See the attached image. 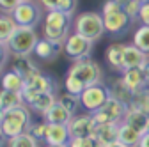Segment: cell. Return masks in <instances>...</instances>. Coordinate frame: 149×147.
Here are the masks:
<instances>
[{"mask_svg":"<svg viewBox=\"0 0 149 147\" xmlns=\"http://www.w3.org/2000/svg\"><path fill=\"white\" fill-rule=\"evenodd\" d=\"M30 126H32V119H30L29 105H20V106H14V108H9L6 112H2L0 131H2L4 140L14 138L18 135L29 131Z\"/></svg>","mask_w":149,"mask_h":147,"instance_id":"cell-1","label":"cell"},{"mask_svg":"<svg viewBox=\"0 0 149 147\" xmlns=\"http://www.w3.org/2000/svg\"><path fill=\"white\" fill-rule=\"evenodd\" d=\"M71 30H73V16H69L59 9L46 11L45 20H43V37H46L50 41L66 43Z\"/></svg>","mask_w":149,"mask_h":147,"instance_id":"cell-2","label":"cell"},{"mask_svg":"<svg viewBox=\"0 0 149 147\" xmlns=\"http://www.w3.org/2000/svg\"><path fill=\"white\" fill-rule=\"evenodd\" d=\"M101 16H103V21H105V30L110 35H114V37L124 35L130 30V25L133 23L130 20V16L126 14L123 4L116 2V0H107L103 4Z\"/></svg>","mask_w":149,"mask_h":147,"instance_id":"cell-3","label":"cell"},{"mask_svg":"<svg viewBox=\"0 0 149 147\" xmlns=\"http://www.w3.org/2000/svg\"><path fill=\"white\" fill-rule=\"evenodd\" d=\"M73 32H77L84 37L91 39V41H98L103 37L105 30V21L101 12H94V11H87L82 14H77V18L73 20Z\"/></svg>","mask_w":149,"mask_h":147,"instance_id":"cell-4","label":"cell"},{"mask_svg":"<svg viewBox=\"0 0 149 147\" xmlns=\"http://www.w3.org/2000/svg\"><path fill=\"white\" fill-rule=\"evenodd\" d=\"M11 14H13V18L16 20V23L20 27L36 28L45 20L46 12H43V6L37 2V0H23Z\"/></svg>","mask_w":149,"mask_h":147,"instance_id":"cell-5","label":"cell"},{"mask_svg":"<svg viewBox=\"0 0 149 147\" xmlns=\"http://www.w3.org/2000/svg\"><path fill=\"white\" fill-rule=\"evenodd\" d=\"M59 85L57 80L50 75H45V73H37L32 78H29L25 82V89H23V101L25 105H30L39 94L43 92H57Z\"/></svg>","mask_w":149,"mask_h":147,"instance_id":"cell-6","label":"cell"},{"mask_svg":"<svg viewBox=\"0 0 149 147\" xmlns=\"http://www.w3.org/2000/svg\"><path fill=\"white\" fill-rule=\"evenodd\" d=\"M68 73L73 75L74 78H78L85 87L100 83L103 80V69H101V66L96 60H92L91 57L89 59H82V60H74L73 66L68 69Z\"/></svg>","mask_w":149,"mask_h":147,"instance_id":"cell-7","label":"cell"},{"mask_svg":"<svg viewBox=\"0 0 149 147\" xmlns=\"http://www.w3.org/2000/svg\"><path fill=\"white\" fill-rule=\"evenodd\" d=\"M39 41L36 28L30 27H18L11 41L7 43V48L13 55H30L34 53V48Z\"/></svg>","mask_w":149,"mask_h":147,"instance_id":"cell-8","label":"cell"},{"mask_svg":"<svg viewBox=\"0 0 149 147\" xmlns=\"http://www.w3.org/2000/svg\"><path fill=\"white\" fill-rule=\"evenodd\" d=\"M110 96H112L110 94V87L105 85L103 82L94 83V85H89L82 92V96H80L82 108L85 110V112H89V114H94L96 110H100L110 99Z\"/></svg>","mask_w":149,"mask_h":147,"instance_id":"cell-9","label":"cell"},{"mask_svg":"<svg viewBox=\"0 0 149 147\" xmlns=\"http://www.w3.org/2000/svg\"><path fill=\"white\" fill-rule=\"evenodd\" d=\"M128 108L130 106L126 103H123V101L110 96V99L100 110H96V112L92 114V117H94V121L98 124H114V122L121 124L124 121V115L128 112Z\"/></svg>","mask_w":149,"mask_h":147,"instance_id":"cell-10","label":"cell"},{"mask_svg":"<svg viewBox=\"0 0 149 147\" xmlns=\"http://www.w3.org/2000/svg\"><path fill=\"white\" fill-rule=\"evenodd\" d=\"M94 50V41H91L84 35L71 32L69 37L64 43V51L71 60H82V59H89Z\"/></svg>","mask_w":149,"mask_h":147,"instance_id":"cell-11","label":"cell"},{"mask_svg":"<svg viewBox=\"0 0 149 147\" xmlns=\"http://www.w3.org/2000/svg\"><path fill=\"white\" fill-rule=\"evenodd\" d=\"M71 138H87L92 137L96 138V131H98V122L94 121L92 114H77L73 115V119L68 124Z\"/></svg>","mask_w":149,"mask_h":147,"instance_id":"cell-12","label":"cell"},{"mask_svg":"<svg viewBox=\"0 0 149 147\" xmlns=\"http://www.w3.org/2000/svg\"><path fill=\"white\" fill-rule=\"evenodd\" d=\"M64 50V43L61 41H50L46 37L39 39L34 48V57L37 60H43V62H50L55 60L61 55V51Z\"/></svg>","mask_w":149,"mask_h":147,"instance_id":"cell-13","label":"cell"},{"mask_svg":"<svg viewBox=\"0 0 149 147\" xmlns=\"http://www.w3.org/2000/svg\"><path fill=\"white\" fill-rule=\"evenodd\" d=\"M11 67L16 71V73H20V75L25 78V82L29 78H32L34 75H37V73H41L39 66H37L29 55H14L13 57V62H11Z\"/></svg>","mask_w":149,"mask_h":147,"instance_id":"cell-14","label":"cell"},{"mask_svg":"<svg viewBox=\"0 0 149 147\" xmlns=\"http://www.w3.org/2000/svg\"><path fill=\"white\" fill-rule=\"evenodd\" d=\"M71 140V133L68 124H48L46 126V135H45V142L48 145H62V144H69Z\"/></svg>","mask_w":149,"mask_h":147,"instance_id":"cell-15","label":"cell"},{"mask_svg":"<svg viewBox=\"0 0 149 147\" xmlns=\"http://www.w3.org/2000/svg\"><path fill=\"white\" fill-rule=\"evenodd\" d=\"M123 122H126L128 126H132L133 130H137L140 135H144V133L149 131V114L142 112V110L128 108V112H126Z\"/></svg>","mask_w":149,"mask_h":147,"instance_id":"cell-16","label":"cell"},{"mask_svg":"<svg viewBox=\"0 0 149 147\" xmlns=\"http://www.w3.org/2000/svg\"><path fill=\"white\" fill-rule=\"evenodd\" d=\"M123 83L132 90V92H137V90L144 89V87H149L147 85V80H146V75L142 67H132V69H126L123 73Z\"/></svg>","mask_w":149,"mask_h":147,"instance_id":"cell-17","label":"cell"},{"mask_svg":"<svg viewBox=\"0 0 149 147\" xmlns=\"http://www.w3.org/2000/svg\"><path fill=\"white\" fill-rule=\"evenodd\" d=\"M147 59H149V55H146L135 44H126L124 57H123V67H124V71L126 69H132V67H142Z\"/></svg>","mask_w":149,"mask_h":147,"instance_id":"cell-18","label":"cell"},{"mask_svg":"<svg viewBox=\"0 0 149 147\" xmlns=\"http://www.w3.org/2000/svg\"><path fill=\"white\" fill-rule=\"evenodd\" d=\"M43 119H45V122H48V124H69V121L73 119V115H71V112L61 103V101H57L55 103L48 112L43 115Z\"/></svg>","mask_w":149,"mask_h":147,"instance_id":"cell-19","label":"cell"},{"mask_svg":"<svg viewBox=\"0 0 149 147\" xmlns=\"http://www.w3.org/2000/svg\"><path fill=\"white\" fill-rule=\"evenodd\" d=\"M124 50H126V44L124 43H114L110 44L105 51V59H107V64L114 69V71H124L123 67V57H124Z\"/></svg>","mask_w":149,"mask_h":147,"instance_id":"cell-20","label":"cell"},{"mask_svg":"<svg viewBox=\"0 0 149 147\" xmlns=\"http://www.w3.org/2000/svg\"><path fill=\"white\" fill-rule=\"evenodd\" d=\"M18 27L20 25L16 23L13 14L2 12V16H0V41H2V48H7V43L11 41V37L18 30Z\"/></svg>","mask_w":149,"mask_h":147,"instance_id":"cell-21","label":"cell"},{"mask_svg":"<svg viewBox=\"0 0 149 147\" xmlns=\"http://www.w3.org/2000/svg\"><path fill=\"white\" fill-rule=\"evenodd\" d=\"M119 126H121V124H117V122H114V124H98L96 140L100 142L101 147H107V145H110V144L117 142Z\"/></svg>","mask_w":149,"mask_h":147,"instance_id":"cell-22","label":"cell"},{"mask_svg":"<svg viewBox=\"0 0 149 147\" xmlns=\"http://www.w3.org/2000/svg\"><path fill=\"white\" fill-rule=\"evenodd\" d=\"M57 101H59L57 92H43V94H39V96H37V98L29 105V108L32 110V112H36V114L45 115Z\"/></svg>","mask_w":149,"mask_h":147,"instance_id":"cell-23","label":"cell"},{"mask_svg":"<svg viewBox=\"0 0 149 147\" xmlns=\"http://www.w3.org/2000/svg\"><path fill=\"white\" fill-rule=\"evenodd\" d=\"M2 89L14 90V92H23V89H25V78L11 67L9 71H4V75H2Z\"/></svg>","mask_w":149,"mask_h":147,"instance_id":"cell-24","label":"cell"},{"mask_svg":"<svg viewBox=\"0 0 149 147\" xmlns=\"http://www.w3.org/2000/svg\"><path fill=\"white\" fill-rule=\"evenodd\" d=\"M140 138H142V135H140L137 130H133V128L128 126L126 122H121L117 142H121V144H124V145H128V147H139Z\"/></svg>","mask_w":149,"mask_h":147,"instance_id":"cell-25","label":"cell"},{"mask_svg":"<svg viewBox=\"0 0 149 147\" xmlns=\"http://www.w3.org/2000/svg\"><path fill=\"white\" fill-rule=\"evenodd\" d=\"M20 105H25L22 92L2 89V94H0V108H2V112H6L9 108H14V106H20Z\"/></svg>","mask_w":149,"mask_h":147,"instance_id":"cell-26","label":"cell"},{"mask_svg":"<svg viewBox=\"0 0 149 147\" xmlns=\"http://www.w3.org/2000/svg\"><path fill=\"white\" fill-rule=\"evenodd\" d=\"M110 94H112V98H116V99L126 103L128 106L132 105V101H133V92L123 83V80L112 82V85H110Z\"/></svg>","mask_w":149,"mask_h":147,"instance_id":"cell-27","label":"cell"},{"mask_svg":"<svg viewBox=\"0 0 149 147\" xmlns=\"http://www.w3.org/2000/svg\"><path fill=\"white\" fill-rule=\"evenodd\" d=\"M39 140H37L36 137H32L29 131L22 133V135H18L14 138H9L6 140V145L7 147H39V144H37Z\"/></svg>","mask_w":149,"mask_h":147,"instance_id":"cell-28","label":"cell"},{"mask_svg":"<svg viewBox=\"0 0 149 147\" xmlns=\"http://www.w3.org/2000/svg\"><path fill=\"white\" fill-rule=\"evenodd\" d=\"M133 44L142 50L146 55H149V27L147 25H140L135 34H133Z\"/></svg>","mask_w":149,"mask_h":147,"instance_id":"cell-29","label":"cell"},{"mask_svg":"<svg viewBox=\"0 0 149 147\" xmlns=\"http://www.w3.org/2000/svg\"><path fill=\"white\" fill-rule=\"evenodd\" d=\"M130 108H137L149 114V87H144L137 92H133V101L130 105Z\"/></svg>","mask_w":149,"mask_h":147,"instance_id":"cell-30","label":"cell"},{"mask_svg":"<svg viewBox=\"0 0 149 147\" xmlns=\"http://www.w3.org/2000/svg\"><path fill=\"white\" fill-rule=\"evenodd\" d=\"M59 101L69 110L71 115H77V114H78V110H80V106H82V99H80V96L71 94V92H64V94H61V96H59Z\"/></svg>","mask_w":149,"mask_h":147,"instance_id":"cell-31","label":"cell"},{"mask_svg":"<svg viewBox=\"0 0 149 147\" xmlns=\"http://www.w3.org/2000/svg\"><path fill=\"white\" fill-rule=\"evenodd\" d=\"M64 87H66V92H71V94H77V96H82V92L87 89L78 78H74L73 75H66V80H64Z\"/></svg>","mask_w":149,"mask_h":147,"instance_id":"cell-32","label":"cell"},{"mask_svg":"<svg viewBox=\"0 0 149 147\" xmlns=\"http://www.w3.org/2000/svg\"><path fill=\"white\" fill-rule=\"evenodd\" d=\"M140 6L142 2H139V0H130V2H126L123 7L126 11V14L130 16V20H132L133 23L139 21V12H140Z\"/></svg>","mask_w":149,"mask_h":147,"instance_id":"cell-33","label":"cell"},{"mask_svg":"<svg viewBox=\"0 0 149 147\" xmlns=\"http://www.w3.org/2000/svg\"><path fill=\"white\" fill-rule=\"evenodd\" d=\"M69 147H101L100 142L96 138H92V137H87V138H71Z\"/></svg>","mask_w":149,"mask_h":147,"instance_id":"cell-34","label":"cell"},{"mask_svg":"<svg viewBox=\"0 0 149 147\" xmlns=\"http://www.w3.org/2000/svg\"><path fill=\"white\" fill-rule=\"evenodd\" d=\"M57 9L66 12V14H69V16H73L74 12H77V9H78V0H61Z\"/></svg>","mask_w":149,"mask_h":147,"instance_id":"cell-35","label":"cell"},{"mask_svg":"<svg viewBox=\"0 0 149 147\" xmlns=\"http://www.w3.org/2000/svg\"><path fill=\"white\" fill-rule=\"evenodd\" d=\"M46 126L48 122H36L29 128V133L32 137H36L37 140H45V135H46Z\"/></svg>","mask_w":149,"mask_h":147,"instance_id":"cell-36","label":"cell"},{"mask_svg":"<svg viewBox=\"0 0 149 147\" xmlns=\"http://www.w3.org/2000/svg\"><path fill=\"white\" fill-rule=\"evenodd\" d=\"M22 0H0V9H2V12H13L18 6H20Z\"/></svg>","mask_w":149,"mask_h":147,"instance_id":"cell-37","label":"cell"},{"mask_svg":"<svg viewBox=\"0 0 149 147\" xmlns=\"http://www.w3.org/2000/svg\"><path fill=\"white\" fill-rule=\"evenodd\" d=\"M139 21H140V25H147V27H149V2H144V4L140 6Z\"/></svg>","mask_w":149,"mask_h":147,"instance_id":"cell-38","label":"cell"},{"mask_svg":"<svg viewBox=\"0 0 149 147\" xmlns=\"http://www.w3.org/2000/svg\"><path fill=\"white\" fill-rule=\"evenodd\" d=\"M37 2L43 6V9H45V11H55L61 0H37Z\"/></svg>","mask_w":149,"mask_h":147,"instance_id":"cell-39","label":"cell"},{"mask_svg":"<svg viewBox=\"0 0 149 147\" xmlns=\"http://www.w3.org/2000/svg\"><path fill=\"white\" fill-rule=\"evenodd\" d=\"M139 147H149V131L142 135V138H140V144H139Z\"/></svg>","mask_w":149,"mask_h":147,"instance_id":"cell-40","label":"cell"},{"mask_svg":"<svg viewBox=\"0 0 149 147\" xmlns=\"http://www.w3.org/2000/svg\"><path fill=\"white\" fill-rule=\"evenodd\" d=\"M142 71H144L146 80H147V85H149V59H147V60H146V64L142 66Z\"/></svg>","mask_w":149,"mask_h":147,"instance_id":"cell-41","label":"cell"},{"mask_svg":"<svg viewBox=\"0 0 149 147\" xmlns=\"http://www.w3.org/2000/svg\"><path fill=\"white\" fill-rule=\"evenodd\" d=\"M107 147H128V145H124V144H121V142H114V144H110V145H107Z\"/></svg>","mask_w":149,"mask_h":147,"instance_id":"cell-42","label":"cell"},{"mask_svg":"<svg viewBox=\"0 0 149 147\" xmlns=\"http://www.w3.org/2000/svg\"><path fill=\"white\" fill-rule=\"evenodd\" d=\"M46 147H69V145H68V144H62V145H48V144H46Z\"/></svg>","mask_w":149,"mask_h":147,"instance_id":"cell-43","label":"cell"},{"mask_svg":"<svg viewBox=\"0 0 149 147\" xmlns=\"http://www.w3.org/2000/svg\"><path fill=\"white\" fill-rule=\"evenodd\" d=\"M116 2H119V4H123V6H124L126 2H130V0H116Z\"/></svg>","mask_w":149,"mask_h":147,"instance_id":"cell-44","label":"cell"},{"mask_svg":"<svg viewBox=\"0 0 149 147\" xmlns=\"http://www.w3.org/2000/svg\"><path fill=\"white\" fill-rule=\"evenodd\" d=\"M139 2H142V4H144V2H149V0H139Z\"/></svg>","mask_w":149,"mask_h":147,"instance_id":"cell-45","label":"cell"},{"mask_svg":"<svg viewBox=\"0 0 149 147\" xmlns=\"http://www.w3.org/2000/svg\"><path fill=\"white\" fill-rule=\"evenodd\" d=\"M22 2H23V0H22Z\"/></svg>","mask_w":149,"mask_h":147,"instance_id":"cell-46","label":"cell"}]
</instances>
